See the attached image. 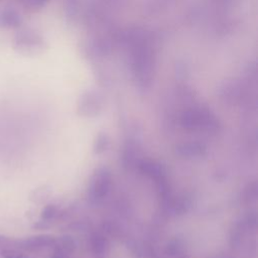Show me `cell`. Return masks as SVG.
I'll use <instances>...</instances> for the list:
<instances>
[{"label":"cell","instance_id":"8","mask_svg":"<svg viewBox=\"0 0 258 258\" xmlns=\"http://www.w3.org/2000/svg\"><path fill=\"white\" fill-rule=\"evenodd\" d=\"M164 254L166 258H187L184 244L177 239L168 242L164 249Z\"/></svg>","mask_w":258,"mask_h":258},{"label":"cell","instance_id":"1","mask_svg":"<svg viewBox=\"0 0 258 258\" xmlns=\"http://www.w3.org/2000/svg\"><path fill=\"white\" fill-rule=\"evenodd\" d=\"M180 125L186 131L197 133H215L219 129V121L208 109L194 107L185 110L180 116Z\"/></svg>","mask_w":258,"mask_h":258},{"label":"cell","instance_id":"15","mask_svg":"<svg viewBox=\"0 0 258 258\" xmlns=\"http://www.w3.org/2000/svg\"><path fill=\"white\" fill-rule=\"evenodd\" d=\"M13 242H14V239L0 235V250L6 247H12Z\"/></svg>","mask_w":258,"mask_h":258},{"label":"cell","instance_id":"11","mask_svg":"<svg viewBox=\"0 0 258 258\" xmlns=\"http://www.w3.org/2000/svg\"><path fill=\"white\" fill-rule=\"evenodd\" d=\"M100 109V102L94 96L86 97L80 105V112L86 116H93L98 113Z\"/></svg>","mask_w":258,"mask_h":258},{"label":"cell","instance_id":"2","mask_svg":"<svg viewBox=\"0 0 258 258\" xmlns=\"http://www.w3.org/2000/svg\"><path fill=\"white\" fill-rule=\"evenodd\" d=\"M112 186L111 171L105 167L97 168L90 180L88 188V198L92 203H98L104 200L110 192Z\"/></svg>","mask_w":258,"mask_h":258},{"label":"cell","instance_id":"7","mask_svg":"<svg viewBox=\"0 0 258 258\" xmlns=\"http://www.w3.org/2000/svg\"><path fill=\"white\" fill-rule=\"evenodd\" d=\"M22 19L19 12L13 8H5L0 12V26L7 28V29H13L17 28L21 25Z\"/></svg>","mask_w":258,"mask_h":258},{"label":"cell","instance_id":"12","mask_svg":"<svg viewBox=\"0 0 258 258\" xmlns=\"http://www.w3.org/2000/svg\"><path fill=\"white\" fill-rule=\"evenodd\" d=\"M110 145V138L106 133H99L95 138L93 149L95 153H102L108 149Z\"/></svg>","mask_w":258,"mask_h":258},{"label":"cell","instance_id":"10","mask_svg":"<svg viewBox=\"0 0 258 258\" xmlns=\"http://www.w3.org/2000/svg\"><path fill=\"white\" fill-rule=\"evenodd\" d=\"M138 156V147L133 141H128L124 148H123V153H122V162L124 166H132L137 159Z\"/></svg>","mask_w":258,"mask_h":258},{"label":"cell","instance_id":"14","mask_svg":"<svg viewBox=\"0 0 258 258\" xmlns=\"http://www.w3.org/2000/svg\"><path fill=\"white\" fill-rule=\"evenodd\" d=\"M58 213V209L54 205H48L45 208H43L41 212V222L46 224L53 220Z\"/></svg>","mask_w":258,"mask_h":258},{"label":"cell","instance_id":"6","mask_svg":"<svg viewBox=\"0 0 258 258\" xmlns=\"http://www.w3.org/2000/svg\"><path fill=\"white\" fill-rule=\"evenodd\" d=\"M175 152L183 158H197L207 153V146L200 141H186L176 145Z\"/></svg>","mask_w":258,"mask_h":258},{"label":"cell","instance_id":"9","mask_svg":"<svg viewBox=\"0 0 258 258\" xmlns=\"http://www.w3.org/2000/svg\"><path fill=\"white\" fill-rule=\"evenodd\" d=\"M90 247L94 254L99 256L104 255L109 250V241L104 235L100 233H95L91 236Z\"/></svg>","mask_w":258,"mask_h":258},{"label":"cell","instance_id":"3","mask_svg":"<svg viewBox=\"0 0 258 258\" xmlns=\"http://www.w3.org/2000/svg\"><path fill=\"white\" fill-rule=\"evenodd\" d=\"M138 167L143 174H145L147 177H149L156 183L160 194H162L163 197L168 194V187L166 182V170L161 163L155 160L146 159L138 162Z\"/></svg>","mask_w":258,"mask_h":258},{"label":"cell","instance_id":"4","mask_svg":"<svg viewBox=\"0 0 258 258\" xmlns=\"http://www.w3.org/2000/svg\"><path fill=\"white\" fill-rule=\"evenodd\" d=\"M41 45V38L33 31L27 29L18 31L13 39V47L20 53L35 52Z\"/></svg>","mask_w":258,"mask_h":258},{"label":"cell","instance_id":"13","mask_svg":"<svg viewBox=\"0 0 258 258\" xmlns=\"http://www.w3.org/2000/svg\"><path fill=\"white\" fill-rule=\"evenodd\" d=\"M2 258H26L24 251L15 247H6L0 250Z\"/></svg>","mask_w":258,"mask_h":258},{"label":"cell","instance_id":"5","mask_svg":"<svg viewBox=\"0 0 258 258\" xmlns=\"http://www.w3.org/2000/svg\"><path fill=\"white\" fill-rule=\"evenodd\" d=\"M55 241L56 239L50 235H35L19 240L14 239L12 247H15L26 252H34L47 247L54 246Z\"/></svg>","mask_w":258,"mask_h":258}]
</instances>
